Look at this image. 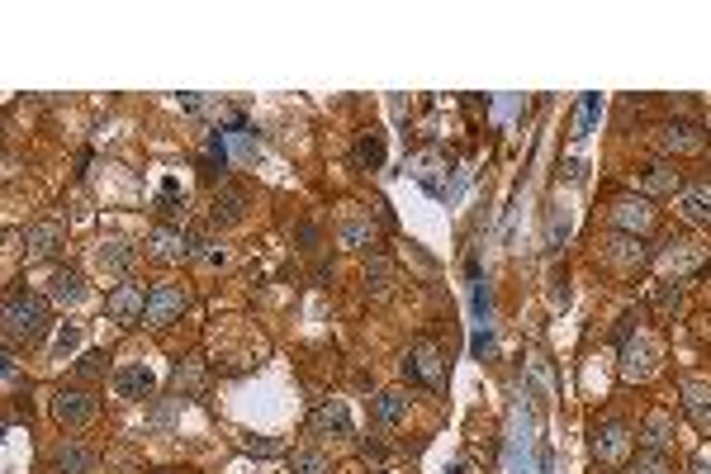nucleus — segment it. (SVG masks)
<instances>
[{"label": "nucleus", "mask_w": 711, "mask_h": 474, "mask_svg": "<svg viewBox=\"0 0 711 474\" xmlns=\"http://www.w3.org/2000/svg\"><path fill=\"white\" fill-rule=\"evenodd\" d=\"M53 299H43L34 290H10L5 299V313H0V323H5V342L10 347H38L43 337H48V323H53V309H48Z\"/></svg>", "instance_id": "obj_1"}, {"label": "nucleus", "mask_w": 711, "mask_h": 474, "mask_svg": "<svg viewBox=\"0 0 711 474\" xmlns=\"http://www.w3.org/2000/svg\"><path fill=\"white\" fill-rule=\"evenodd\" d=\"M664 361V347H659V337L650 332H636L626 347H621V380H650Z\"/></svg>", "instance_id": "obj_2"}, {"label": "nucleus", "mask_w": 711, "mask_h": 474, "mask_svg": "<svg viewBox=\"0 0 711 474\" xmlns=\"http://www.w3.org/2000/svg\"><path fill=\"white\" fill-rule=\"evenodd\" d=\"M655 143L664 152H674V157H693V152L707 147V128L693 124V119H669V124L655 128Z\"/></svg>", "instance_id": "obj_3"}, {"label": "nucleus", "mask_w": 711, "mask_h": 474, "mask_svg": "<svg viewBox=\"0 0 711 474\" xmlns=\"http://www.w3.org/2000/svg\"><path fill=\"white\" fill-rule=\"evenodd\" d=\"M185 304H190V294H185L181 285H152V290H147L143 323L147 328H166V323H176L185 313Z\"/></svg>", "instance_id": "obj_4"}, {"label": "nucleus", "mask_w": 711, "mask_h": 474, "mask_svg": "<svg viewBox=\"0 0 711 474\" xmlns=\"http://www.w3.org/2000/svg\"><path fill=\"white\" fill-rule=\"evenodd\" d=\"M147 252L157 261H195L200 256V237H190L185 228H152L147 233Z\"/></svg>", "instance_id": "obj_5"}, {"label": "nucleus", "mask_w": 711, "mask_h": 474, "mask_svg": "<svg viewBox=\"0 0 711 474\" xmlns=\"http://www.w3.org/2000/svg\"><path fill=\"white\" fill-rule=\"evenodd\" d=\"M105 313H110V323H119V328H138L147 313L143 285H114V290L105 294Z\"/></svg>", "instance_id": "obj_6"}, {"label": "nucleus", "mask_w": 711, "mask_h": 474, "mask_svg": "<svg viewBox=\"0 0 711 474\" xmlns=\"http://www.w3.org/2000/svg\"><path fill=\"white\" fill-rule=\"evenodd\" d=\"M593 456L602 460V465H621V460L631 456V427L617 418H607L593 427Z\"/></svg>", "instance_id": "obj_7"}, {"label": "nucleus", "mask_w": 711, "mask_h": 474, "mask_svg": "<svg viewBox=\"0 0 711 474\" xmlns=\"http://www.w3.org/2000/svg\"><path fill=\"white\" fill-rule=\"evenodd\" d=\"M95 413H100V403H95L86 389H76V384H67V389L53 394V418L62 422V427H86Z\"/></svg>", "instance_id": "obj_8"}, {"label": "nucleus", "mask_w": 711, "mask_h": 474, "mask_svg": "<svg viewBox=\"0 0 711 474\" xmlns=\"http://www.w3.org/2000/svg\"><path fill=\"white\" fill-rule=\"evenodd\" d=\"M602 256H607V266H617L621 275L640 271V266L650 261L645 242H640V237H631V233H612V237H607V247H602Z\"/></svg>", "instance_id": "obj_9"}, {"label": "nucleus", "mask_w": 711, "mask_h": 474, "mask_svg": "<svg viewBox=\"0 0 711 474\" xmlns=\"http://www.w3.org/2000/svg\"><path fill=\"white\" fill-rule=\"evenodd\" d=\"M403 375H408L413 384H427V389H432V384H441V351H437V342H427V337H422L418 347L408 351Z\"/></svg>", "instance_id": "obj_10"}, {"label": "nucleus", "mask_w": 711, "mask_h": 474, "mask_svg": "<svg viewBox=\"0 0 711 474\" xmlns=\"http://www.w3.org/2000/svg\"><path fill=\"white\" fill-rule=\"evenodd\" d=\"M86 275L72 271V266H57L53 280H48V299H53L57 309H76V304H86Z\"/></svg>", "instance_id": "obj_11"}, {"label": "nucleus", "mask_w": 711, "mask_h": 474, "mask_svg": "<svg viewBox=\"0 0 711 474\" xmlns=\"http://www.w3.org/2000/svg\"><path fill=\"white\" fill-rule=\"evenodd\" d=\"M313 437H351V413H347V403L342 399H328V403H318L313 408Z\"/></svg>", "instance_id": "obj_12"}, {"label": "nucleus", "mask_w": 711, "mask_h": 474, "mask_svg": "<svg viewBox=\"0 0 711 474\" xmlns=\"http://www.w3.org/2000/svg\"><path fill=\"white\" fill-rule=\"evenodd\" d=\"M678 394H683V413L693 418L697 432H711V384L707 380H683L678 384Z\"/></svg>", "instance_id": "obj_13"}, {"label": "nucleus", "mask_w": 711, "mask_h": 474, "mask_svg": "<svg viewBox=\"0 0 711 474\" xmlns=\"http://www.w3.org/2000/svg\"><path fill=\"white\" fill-rule=\"evenodd\" d=\"M242 214H247V195H242L237 185H219L214 200H209V219H214V228H233V223H242Z\"/></svg>", "instance_id": "obj_14"}, {"label": "nucleus", "mask_w": 711, "mask_h": 474, "mask_svg": "<svg viewBox=\"0 0 711 474\" xmlns=\"http://www.w3.org/2000/svg\"><path fill=\"white\" fill-rule=\"evenodd\" d=\"M650 223H655V209H650V200H617V204H612V228H617V233L640 237Z\"/></svg>", "instance_id": "obj_15"}, {"label": "nucleus", "mask_w": 711, "mask_h": 474, "mask_svg": "<svg viewBox=\"0 0 711 474\" xmlns=\"http://www.w3.org/2000/svg\"><path fill=\"white\" fill-rule=\"evenodd\" d=\"M399 285V266L389 256H370L365 261V299H389Z\"/></svg>", "instance_id": "obj_16"}, {"label": "nucleus", "mask_w": 711, "mask_h": 474, "mask_svg": "<svg viewBox=\"0 0 711 474\" xmlns=\"http://www.w3.org/2000/svg\"><path fill=\"white\" fill-rule=\"evenodd\" d=\"M152 389H157V375L147 365H119L114 370V394L119 399H147Z\"/></svg>", "instance_id": "obj_17"}, {"label": "nucleus", "mask_w": 711, "mask_h": 474, "mask_svg": "<svg viewBox=\"0 0 711 474\" xmlns=\"http://www.w3.org/2000/svg\"><path fill=\"white\" fill-rule=\"evenodd\" d=\"M57 252H62V228L57 223H34L24 233V256L29 261H53Z\"/></svg>", "instance_id": "obj_18"}, {"label": "nucleus", "mask_w": 711, "mask_h": 474, "mask_svg": "<svg viewBox=\"0 0 711 474\" xmlns=\"http://www.w3.org/2000/svg\"><path fill=\"white\" fill-rule=\"evenodd\" d=\"M636 441L645 446V451H650V456H664V451L674 446V418H669V413H650Z\"/></svg>", "instance_id": "obj_19"}, {"label": "nucleus", "mask_w": 711, "mask_h": 474, "mask_svg": "<svg viewBox=\"0 0 711 474\" xmlns=\"http://www.w3.org/2000/svg\"><path fill=\"white\" fill-rule=\"evenodd\" d=\"M678 209H683V214H688L693 223H711V181L683 185V195H678Z\"/></svg>", "instance_id": "obj_20"}, {"label": "nucleus", "mask_w": 711, "mask_h": 474, "mask_svg": "<svg viewBox=\"0 0 711 474\" xmlns=\"http://www.w3.org/2000/svg\"><path fill=\"white\" fill-rule=\"evenodd\" d=\"M95 271H110V275H128V266H133V247L128 242H100L91 252Z\"/></svg>", "instance_id": "obj_21"}, {"label": "nucleus", "mask_w": 711, "mask_h": 474, "mask_svg": "<svg viewBox=\"0 0 711 474\" xmlns=\"http://www.w3.org/2000/svg\"><path fill=\"white\" fill-rule=\"evenodd\" d=\"M53 470L57 474H91L95 470V451L91 446H81V441H67V446L53 456Z\"/></svg>", "instance_id": "obj_22"}, {"label": "nucleus", "mask_w": 711, "mask_h": 474, "mask_svg": "<svg viewBox=\"0 0 711 474\" xmlns=\"http://www.w3.org/2000/svg\"><path fill=\"white\" fill-rule=\"evenodd\" d=\"M370 413H375L380 427H394V422H403V413H408V394H399V389H380L375 403H370Z\"/></svg>", "instance_id": "obj_23"}, {"label": "nucleus", "mask_w": 711, "mask_h": 474, "mask_svg": "<svg viewBox=\"0 0 711 474\" xmlns=\"http://www.w3.org/2000/svg\"><path fill=\"white\" fill-rule=\"evenodd\" d=\"M683 195V171L669 162H655L650 171H645V195Z\"/></svg>", "instance_id": "obj_24"}, {"label": "nucleus", "mask_w": 711, "mask_h": 474, "mask_svg": "<svg viewBox=\"0 0 711 474\" xmlns=\"http://www.w3.org/2000/svg\"><path fill=\"white\" fill-rule=\"evenodd\" d=\"M337 242L351 247V252H370L375 247V228H370V219H342L337 223Z\"/></svg>", "instance_id": "obj_25"}, {"label": "nucleus", "mask_w": 711, "mask_h": 474, "mask_svg": "<svg viewBox=\"0 0 711 474\" xmlns=\"http://www.w3.org/2000/svg\"><path fill=\"white\" fill-rule=\"evenodd\" d=\"M683 309H688V290H683V280H664V285L655 290V313L678 318Z\"/></svg>", "instance_id": "obj_26"}, {"label": "nucleus", "mask_w": 711, "mask_h": 474, "mask_svg": "<svg viewBox=\"0 0 711 474\" xmlns=\"http://www.w3.org/2000/svg\"><path fill=\"white\" fill-rule=\"evenodd\" d=\"M237 446H242L247 456H261V460L285 456V441H280V437H256V432H242V437H237Z\"/></svg>", "instance_id": "obj_27"}, {"label": "nucleus", "mask_w": 711, "mask_h": 474, "mask_svg": "<svg viewBox=\"0 0 711 474\" xmlns=\"http://www.w3.org/2000/svg\"><path fill=\"white\" fill-rule=\"evenodd\" d=\"M356 162H361V166H380V162H384V138H380V128H365L361 138H356Z\"/></svg>", "instance_id": "obj_28"}, {"label": "nucleus", "mask_w": 711, "mask_h": 474, "mask_svg": "<svg viewBox=\"0 0 711 474\" xmlns=\"http://www.w3.org/2000/svg\"><path fill=\"white\" fill-rule=\"evenodd\" d=\"M664 247H669V252H664V266H678V275L683 271H693L697 266V252H693V242H664Z\"/></svg>", "instance_id": "obj_29"}, {"label": "nucleus", "mask_w": 711, "mask_h": 474, "mask_svg": "<svg viewBox=\"0 0 711 474\" xmlns=\"http://www.w3.org/2000/svg\"><path fill=\"white\" fill-rule=\"evenodd\" d=\"M200 384H204L200 361H185V365H176V394H195Z\"/></svg>", "instance_id": "obj_30"}, {"label": "nucleus", "mask_w": 711, "mask_h": 474, "mask_svg": "<svg viewBox=\"0 0 711 474\" xmlns=\"http://www.w3.org/2000/svg\"><path fill=\"white\" fill-rule=\"evenodd\" d=\"M105 370H110V356H105V351H86V356L76 361V375H81V380H95V375H105Z\"/></svg>", "instance_id": "obj_31"}, {"label": "nucleus", "mask_w": 711, "mask_h": 474, "mask_svg": "<svg viewBox=\"0 0 711 474\" xmlns=\"http://www.w3.org/2000/svg\"><path fill=\"white\" fill-rule=\"evenodd\" d=\"M290 474H332V465L318 456V451H299L294 465H290Z\"/></svg>", "instance_id": "obj_32"}, {"label": "nucleus", "mask_w": 711, "mask_h": 474, "mask_svg": "<svg viewBox=\"0 0 711 474\" xmlns=\"http://www.w3.org/2000/svg\"><path fill=\"white\" fill-rule=\"evenodd\" d=\"M76 347H81V328H76V323H72V328H62V332H57V342H53V356H57V361H62V356H72Z\"/></svg>", "instance_id": "obj_33"}, {"label": "nucleus", "mask_w": 711, "mask_h": 474, "mask_svg": "<svg viewBox=\"0 0 711 474\" xmlns=\"http://www.w3.org/2000/svg\"><path fill=\"white\" fill-rule=\"evenodd\" d=\"M626 474H669V465H664V456H650V451H645V456H636V465Z\"/></svg>", "instance_id": "obj_34"}, {"label": "nucleus", "mask_w": 711, "mask_h": 474, "mask_svg": "<svg viewBox=\"0 0 711 474\" xmlns=\"http://www.w3.org/2000/svg\"><path fill=\"white\" fill-rule=\"evenodd\" d=\"M636 323H640V309H626V313H621V323H617V342H621V347L636 337Z\"/></svg>", "instance_id": "obj_35"}, {"label": "nucleus", "mask_w": 711, "mask_h": 474, "mask_svg": "<svg viewBox=\"0 0 711 474\" xmlns=\"http://www.w3.org/2000/svg\"><path fill=\"white\" fill-rule=\"evenodd\" d=\"M19 384V361H15V347L5 351V389H15Z\"/></svg>", "instance_id": "obj_36"}, {"label": "nucleus", "mask_w": 711, "mask_h": 474, "mask_svg": "<svg viewBox=\"0 0 711 474\" xmlns=\"http://www.w3.org/2000/svg\"><path fill=\"white\" fill-rule=\"evenodd\" d=\"M361 456L365 460H384V446L380 441H361Z\"/></svg>", "instance_id": "obj_37"}, {"label": "nucleus", "mask_w": 711, "mask_h": 474, "mask_svg": "<svg viewBox=\"0 0 711 474\" xmlns=\"http://www.w3.org/2000/svg\"><path fill=\"white\" fill-rule=\"evenodd\" d=\"M693 474H711V451H702V456L693 460Z\"/></svg>", "instance_id": "obj_38"}, {"label": "nucleus", "mask_w": 711, "mask_h": 474, "mask_svg": "<svg viewBox=\"0 0 711 474\" xmlns=\"http://www.w3.org/2000/svg\"><path fill=\"white\" fill-rule=\"evenodd\" d=\"M157 474H195V470H185V465H166V470H157Z\"/></svg>", "instance_id": "obj_39"}]
</instances>
